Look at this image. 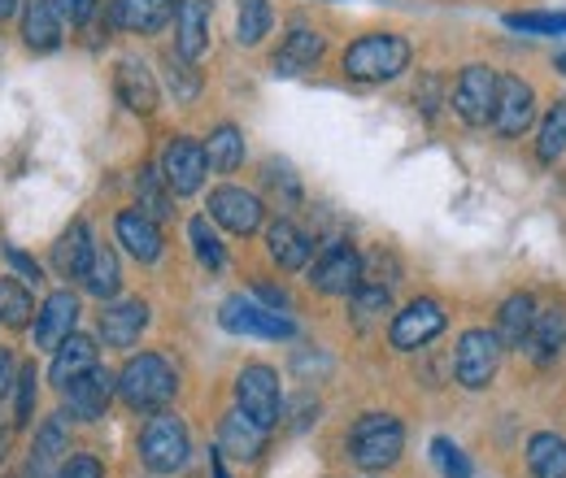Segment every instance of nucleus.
Here are the masks:
<instances>
[{"label": "nucleus", "mask_w": 566, "mask_h": 478, "mask_svg": "<svg viewBox=\"0 0 566 478\" xmlns=\"http://www.w3.org/2000/svg\"><path fill=\"white\" fill-rule=\"evenodd\" d=\"M527 348H532V361L536 365H554L558 352L566 348V309H536V327L527 336Z\"/></svg>", "instance_id": "26"}, {"label": "nucleus", "mask_w": 566, "mask_h": 478, "mask_svg": "<svg viewBox=\"0 0 566 478\" xmlns=\"http://www.w3.org/2000/svg\"><path fill=\"white\" fill-rule=\"evenodd\" d=\"M266 253L280 262V270H301L305 262H310V253H314V244H310V235L296 226V222H271V231H266Z\"/></svg>", "instance_id": "25"}, {"label": "nucleus", "mask_w": 566, "mask_h": 478, "mask_svg": "<svg viewBox=\"0 0 566 478\" xmlns=\"http://www.w3.org/2000/svg\"><path fill=\"white\" fill-rule=\"evenodd\" d=\"M13 383H18V370H13V357L0 348V401L13 392Z\"/></svg>", "instance_id": "46"}, {"label": "nucleus", "mask_w": 566, "mask_h": 478, "mask_svg": "<svg viewBox=\"0 0 566 478\" xmlns=\"http://www.w3.org/2000/svg\"><path fill=\"white\" fill-rule=\"evenodd\" d=\"M4 257H9V266H13V270H22V278H31V283H40V278H44V274H40V266H35V262H31L27 253H18V248H9Z\"/></svg>", "instance_id": "45"}, {"label": "nucleus", "mask_w": 566, "mask_h": 478, "mask_svg": "<svg viewBox=\"0 0 566 478\" xmlns=\"http://www.w3.org/2000/svg\"><path fill=\"white\" fill-rule=\"evenodd\" d=\"M501 340L484 327H471L462 340H458V352H453V374L467 392H484L496 379V365H501Z\"/></svg>", "instance_id": "6"}, {"label": "nucleus", "mask_w": 566, "mask_h": 478, "mask_svg": "<svg viewBox=\"0 0 566 478\" xmlns=\"http://www.w3.org/2000/svg\"><path fill=\"white\" fill-rule=\"evenodd\" d=\"M388 305H392V296H388V287H384V283H361V287L354 291L357 327H370L375 318H384V314H388Z\"/></svg>", "instance_id": "38"}, {"label": "nucleus", "mask_w": 566, "mask_h": 478, "mask_svg": "<svg viewBox=\"0 0 566 478\" xmlns=\"http://www.w3.org/2000/svg\"><path fill=\"white\" fill-rule=\"evenodd\" d=\"M410 40L406 35H392V31H375V35H361L345 49L340 66L354 83H392L397 74L410 70Z\"/></svg>", "instance_id": "2"}, {"label": "nucleus", "mask_w": 566, "mask_h": 478, "mask_svg": "<svg viewBox=\"0 0 566 478\" xmlns=\"http://www.w3.org/2000/svg\"><path fill=\"white\" fill-rule=\"evenodd\" d=\"M109 401H114V374L96 370V365L62 387V405H66V417H74V422H101Z\"/></svg>", "instance_id": "12"}, {"label": "nucleus", "mask_w": 566, "mask_h": 478, "mask_svg": "<svg viewBox=\"0 0 566 478\" xmlns=\"http://www.w3.org/2000/svg\"><path fill=\"white\" fill-rule=\"evenodd\" d=\"M361 278H366V262H361V253H357L354 244H332L318 262H314V270H310V287L314 291H323V296H354L357 287H361Z\"/></svg>", "instance_id": "10"}, {"label": "nucleus", "mask_w": 566, "mask_h": 478, "mask_svg": "<svg viewBox=\"0 0 566 478\" xmlns=\"http://www.w3.org/2000/svg\"><path fill=\"white\" fill-rule=\"evenodd\" d=\"M554 66H558V74H566V49L558 53V57H554Z\"/></svg>", "instance_id": "51"}, {"label": "nucleus", "mask_w": 566, "mask_h": 478, "mask_svg": "<svg viewBox=\"0 0 566 478\" xmlns=\"http://www.w3.org/2000/svg\"><path fill=\"white\" fill-rule=\"evenodd\" d=\"M192 457V439H188V426L175 417V413H153L148 426L140 435V461L153 475H175L184 470Z\"/></svg>", "instance_id": "4"}, {"label": "nucleus", "mask_w": 566, "mask_h": 478, "mask_svg": "<svg viewBox=\"0 0 566 478\" xmlns=\"http://www.w3.org/2000/svg\"><path fill=\"white\" fill-rule=\"evenodd\" d=\"M206 161L218 174H235L244 166V136H240V127H231V123L213 127L210 139H206Z\"/></svg>", "instance_id": "30"}, {"label": "nucleus", "mask_w": 566, "mask_h": 478, "mask_svg": "<svg viewBox=\"0 0 566 478\" xmlns=\"http://www.w3.org/2000/svg\"><path fill=\"white\" fill-rule=\"evenodd\" d=\"M136 196H140V213H148L153 222H161V217H170L175 213V192L166 188V179H161V170L157 166H144L140 179H136Z\"/></svg>", "instance_id": "33"}, {"label": "nucleus", "mask_w": 566, "mask_h": 478, "mask_svg": "<svg viewBox=\"0 0 566 478\" xmlns=\"http://www.w3.org/2000/svg\"><path fill=\"white\" fill-rule=\"evenodd\" d=\"M188 240H192V253L206 270H222L227 266V253H222V240L213 235L210 217H192L188 222Z\"/></svg>", "instance_id": "37"}, {"label": "nucleus", "mask_w": 566, "mask_h": 478, "mask_svg": "<svg viewBox=\"0 0 566 478\" xmlns=\"http://www.w3.org/2000/svg\"><path fill=\"white\" fill-rule=\"evenodd\" d=\"M527 470L536 478H566V439L554 431H541L527 439Z\"/></svg>", "instance_id": "29"}, {"label": "nucleus", "mask_w": 566, "mask_h": 478, "mask_svg": "<svg viewBox=\"0 0 566 478\" xmlns=\"http://www.w3.org/2000/svg\"><path fill=\"white\" fill-rule=\"evenodd\" d=\"M210 217L218 226H227L231 235H253L266 222V205H262V196L227 183V188H213L210 192Z\"/></svg>", "instance_id": "14"}, {"label": "nucleus", "mask_w": 566, "mask_h": 478, "mask_svg": "<svg viewBox=\"0 0 566 478\" xmlns=\"http://www.w3.org/2000/svg\"><path fill=\"white\" fill-rule=\"evenodd\" d=\"M57 9H62V18H66L71 26H83V22H92V13L101 9V0H57Z\"/></svg>", "instance_id": "43"}, {"label": "nucleus", "mask_w": 566, "mask_h": 478, "mask_svg": "<svg viewBox=\"0 0 566 478\" xmlns=\"http://www.w3.org/2000/svg\"><path fill=\"white\" fill-rule=\"evenodd\" d=\"M453 114L467 127H489L496 114V70L467 66L453 83Z\"/></svg>", "instance_id": "9"}, {"label": "nucleus", "mask_w": 566, "mask_h": 478, "mask_svg": "<svg viewBox=\"0 0 566 478\" xmlns=\"http://www.w3.org/2000/svg\"><path fill=\"white\" fill-rule=\"evenodd\" d=\"M275 26V9L271 0H240V13H235V40L244 49H258Z\"/></svg>", "instance_id": "32"}, {"label": "nucleus", "mask_w": 566, "mask_h": 478, "mask_svg": "<svg viewBox=\"0 0 566 478\" xmlns=\"http://www.w3.org/2000/svg\"><path fill=\"white\" fill-rule=\"evenodd\" d=\"M92 365H96V343L87 340V336H66V340L53 348V365H49V379H53V387H66L71 379L87 374Z\"/></svg>", "instance_id": "27"}, {"label": "nucleus", "mask_w": 566, "mask_h": 478, "mask_svg": "<svg viewBox=\"0 0 566 478\" xmlns=\"http://www.w3.org/2000/svg\"><path fill=\"white\" fill-rule=\"evenodd\" d=\"M210 0H175V53L184 62H201L210 53Z\"/></svg>", "instance_id": "15"}, {"label": "nucleus", "mask_w": 566, "mask_h": 478, "mask_svg": "<svg viewBox=\"0 0 566 478\" xmlns=\"http://www.w3.org/2000/svg\"><path fill=\"white\" fill-rule=\"evenodd\" d=\"M9 444H13V426H9V422H0V461L9 457Z\"/></svg>", "instance_id": "47"}, {"label": "nucleus", "mask_w": 566, "mask_h": 478, "mask_svg": "<svg viewBox=\"0 0 566 478\" xmlns=\"http://www.w3.org/2000/svg\"><path fill=\"white\" fill-rule=\"evenodd\" d=\"M144 327H148V305L144 300H123V305H109L101 314V340H105V348H118V352H127L140 340Z\"/></svg>", "instance_id": "22"}, {"label": "nucleus", "mask_w": 566, "mask_h": 478, "mask_svg": "<svg viewBox=\"0 0 566 478\" xmlns=\"http://www.w3.org/2000/svg\"><path fill=\"white\" fill-rule=\"evenodd\" d=\"M22 40L31 53H57L66 40V18L57 0H22Z\"/></svg>", "instance_id": "16"}, {"label": "nucleus", "mask_w": 566, "mask_h": 478, "mask_svg": "<svg viewBox=\"0 0 566 478\" xmlns=\"http://www.w3.org/2000/svg\"><path fill=\"white\" fill-rule=\"evenodd\" d=\"M57 478H105V466L92 457V453H78V457H66Z\"/></svg>", "instance_id": "42"}, {"label": "nucleus", "mask_w": 566, "mask_h": 478, "mask_svg": "<svg viewBox=\"0 0 566 478\" xmlns=\"http://www.w3.org/2000/svg\"><path fill=\"white\" fill-rule=\"evenodd\" d=\"M566 152V100H558L549 114H545V123H541V136H536V157L549 166V161H558Z\"/></svg>", "instance_id": "36"}, {"label": "nucleus", "mask_w": 566, "mask_h": 478, "mask_svg": "<svg viewBox=\"0 0 566 478\" xmlns=\"http://www.w3.org/2000/svg\"><path fill=\"white\" fill-rule=\"evenodd\" d=\"M415 100H436V78H427V87L415 92ZM423 114H431V105H423Z\"/></svg>", "instance_id": "48"}, {"label": "nucleus", "mask_w": 566, "mask_h": 478, "mask_svg": "<svg viewBox=\"0 0 566 478\" xmlns=\"http://www.w3.org/2000/svg\"><path fill=\"white\" fill-rule=\"evenodd\" d=\"M114 392L132 413H161L179 392V374L161 352H140L123 365V374L114 379Z\"/></svg>", "instance_id": "1"}, {"label": "nucleus", "mask_w": 566, "mask_h": 478, "mask_svg": "<svg viewBox=\"0 0 566 478\" xmlns=\"http://www.w3.org/2000/svg\"><path fill=\"white\" fill-rule=\"evenodd\" d=\"M213 478H227V470H222V453H213Z\"/></svg>", "instance_id": "50"}, {"label": "nucleus", "mask_w": 566, "mask_h": 478, "mask_svg": "<svg viewBox=\"0 0 566 478\" xmlns=\"http://www.w3.org/2000/svg\"><path fill=\"white\" fill-rule=\"evenodd\" d=\"M175 18V0H114L109 22L132 35H157Z\"/></svg>", "instance_id": "20"}, {"label": "nucleus", "mask_w": 566, "mask_h": 478, "mask_svg": "<svg viewBox=\"0 0 566 478\" xmlns=\"http://www.w3.org/2000/svg\"><path fill=\"white\" fill-rule=\"evenodd\" d=\"M327 53V40L310 26H292V35H283L280 53L271 57L275 74H301V70H314Z\"/></svg>", "instance_id": "23"}, {"label": "nucleus", "mask_w": 566, "mask_h": 478, "mask_svg": "<svg viewBox=\"0 0 566 478\" xmlns=\"http://www.w3.org/2000/svg\"><path fill=\"white\" fill-rule=\"evenodd\" d=\"M13 9H18V0H0V22H4V18L13 13Z\"/></svg>", "instance_id": "49"}, {"label": "nucleus", "mask_w": 566, "mask_h": 478, "mask_svg": "<svg viewBox=\"0 0 566 478\" xmlns=\"http://www.w3.org/2000/svg\"><path fill=\"white\" fill-rule=\"evenodd\" d=\"M218 448L235 461H258L266 453V426H258L249 413L231 410L218 426Z\"/></svg>", "instance_id": "18"}, {"label": "nucleus", "mask_w": 566, "mask_h": 478, "mask_svg": "<svg viewBox=\"0 0 566 478\" xmlns=\"http://www.w3.org/2000/svg\"><path fill=\"white\" fill-rule=\"evenodd\" d=\"M431 461L444 478H471V461L453 439H431Z\"/></svg>", "instance_id": "40"}, {"label": "nucleus", "mask_w": 566, "mask_h": 478, "mask_svg": "<svg viewBox=\"0 0 566 478\" xmlns=\"http://www.w3.org/2000/svg\"><path fill=\"white\" fill-rule=\"evenodd\" d=\"M218 322L231 331V336H262V340H292L296 336V322L271 309V305H258V300H244V296H231L222 300V314Z\"/></svg>", "instance_id": "7"}, {"label": "nucleus", "mask_w": 566, "mask_h": 478, "mask_svg": "<svg viewBox=\"0 0 566 478\" xmlns=\"http://www.w3.org/2000/svg\"><path fill=\"white\" fill-rule=\"evenodd\" d=\"M532 327H536V300H532L527 291L505 296V305H501V314H496V331H493L496 340H501V348H527Z\"/></svg>", "instance_id": "24"}, {"label": "nucleus", "mask_w": 566, "mask_h": 478, "mask_svg": "<svg viewBox=\"0 0 566 478\" xmlns=\"http://www.w3.org/2000/svg\"><path fill=\"white\" fill-rule=\"evenodd\" d=\"M83 287H87V296H96V300H114V296H118L123 270H118L114 248H101V244H96L92 266H87V274H83Z\"/></svg>", "instance_id": "31"}, {"label": "nucleus", "mask_w": 566, "mask_h": 478, "mask_svg": "<svg viewBox=\"0 0 566 478\" xmlns=\"http://www.w3.org/2000/svg\"><path fill=\"white\" fill-rule=\"evenodd\" d=\"M31 309H35V300H31V291L18 283V278H0V322L4 327H27L31 322Z\"/></svg>", "instance_id": "35"}, {"label": "nucleus", "mask_w": 566, "mask_h": 478, "mask_svg": "<svg viewBox=\"0 0 566 478\" xmlns=\"http://www.w3.org/2000/svg\"><path fill=\"white\" fill-rule=\"evenodd\" d=\"M161 66H166V83H170V92H175L179 105L197 100V92H201V70H197V62H184V57L170 49V53L161 57Z\"/></svg>", "instance_id": "34"}, {"label": "nucleus", "mask_w": 566, "mask_h": 478, "mask_svg": "<svg viewBox=\"0 0 566 478\" xmlns=\"http://www.w3.org/2000/svg\"><path fill=\"white\" fill-rule=\"evenodd\" d=\"M74 327H78V296L74 291H53L44 300V309L35 314V343L53 352L66 336H74Z\"/></svg>", "instance_id": "19"}, {"label": "nucleus", "mask_w": 566, "mask_h": 478, "mask_svg": "<svg viewBox=\"0 0 566 478\" xmlns=\"http://www.w3.org/2000/svg\"><path fill=\"white\" fill-rule=\"evenodd\" d=\"M35 383H40V379H35V365H22V370H18V383H13V387H18L13 426H31V422H35Z\"/></svg>", "instance_id": "41"}, {"label": "nucleus", "mask_w": 566, "mask_h": 478, "mask_svg": "<svg viewBox=\"0 0 566 478\" xmlns=\"http://www.w3.org/2000/svg\"><path fill=\"white\" fill-rule=\"evenodd\" d=\"M92 253H96V244H92V226H87V222H71V231L57 240L53 266L66 274V278H83L87 266H92Z\"/></svg>", "instance_id": "28"}, {"label": "nucleus", "mask_w": 566, "mask_h": 478, "mask_svg": "<svg viewBox=\"0 0 566 478\" xmlns=\"http://www.w3.org/2000/svg\"><path fill=\"white\" fill-rule=\"evenodd\" d=\"M406 448V426L392 413H361L349 431V457L361 470H384L401 457Z\"/></svg>", "instance_id": "3"}, {"label": "nucleus", "mask_w": 566, "mask_h": 478, "mask_svg": "<svg viewBox=\"0 0 566 478\" xmlns=\"http://www.w3.org/2000/svg\"><path fill=\"white\" fill-rule=\"evenodd\" d=\"M444 331V309H440V300H410L397 318H392V331H388V340L397 352H415V348H423L431 343L436 336Z\"/></svg>", "instance_id": "13"}, {"label": "nucleus", "mask_w": 566, "mask_h": 478, "mask_svg": "<svg viewBox=\"0 0 566 478\" xmlns=\"http://www.w3.org/2000/svg\"><path fill=\"white\" fill-rule=\"evenodd\" d=\"M536 123V92L518 74H496V114L493 127L505 139H518Z\"/></svg>", "instance_id": "11"}, {"label": "nucleus", "mask_w": 566, "mask_h": 478, "mask_svg": "<svg viewBox=\"0 0 566 478\" xmlns=\"http://www.w3.org/2000/svg\"><path fill=\"white\" fill-rule=\"evenodd\" d=\"M235 410L249 413L258 426H280L283 417V387H280V374L271 370V365H262V361H253V365H244L240 374H235Z\"/></svg>", "instance_id": "5"}, {"label": "nucleus", "mask_w": 566, "mask_h": 478, "mask_svg": "<svg viewBox=\"0 0 566 478\" xmlns=\"http://www.w3.org/2000/svg\"><path fill=\"white\" fill-rule=\"evenodd\" d=\"M258 296H262L271 309H280V314H287V309H292L287 291H283V287H275V283H258Z\"/></svg>", "instance_id": "44"}, {"label": "nucleus", "mask_w": 566, "mask_h": 478, "mask_svg": "<svg viewBox=\"0 0 566 478\" xmlns=\"http://www.w3.org/2000/svg\"><path fill=\"white\" fill-rule=\"evenodd\" d=\"M114 231H118V244L136 257V262H157L161 257V226L148 217V213H140V209H123L118 217H114Z\"/></svg>", "instance_id": "21"}, {"label": "nucleus", "mask_w": 566, "mask_h": 478, "mask_svg": "<svg viewBox=\"0 0 566 478\" xmlns=\"http://www.w3.org/2000/svg\"><path fill=\"white\" fill-rule=\"evenodd\" d=\"M505 26L523 35H566V13H505Z\"/></svg>", "instance_id": "39"}, {"label": "nucleus", "mask_w": 566, "mask_h": 478, "mask_svg": "<svg viewBox=\"0 0 566 478\" xmlns=\"http://www.w3.org/2000/svg\"><path fill=\"white\" fill-rule=\"evenodd\" d=\"M114 92H118V100L132 109V114H153L157 109V100H161V92H157V78H153V70L136 62V57H123L118 70H114Z\"/></svg>", "instance_id": "17"}, {"label": "nucleus", "mask_w": 566, "mask_h": 478, "mask_svg": "<svg viewBox=\"0 0 566 478\" xmlns=\"http://www.w3.org/2000/svg\"><path fill=\"white\" fill-rule=\"evenodd\" d=\"M157 170H161V179H166V188H170L175 196H192V192H201V183H206V174H210L206 144L192 136H175L170 144H166Z\"/></svg>", "instance_id": "8"}]
</instances>
